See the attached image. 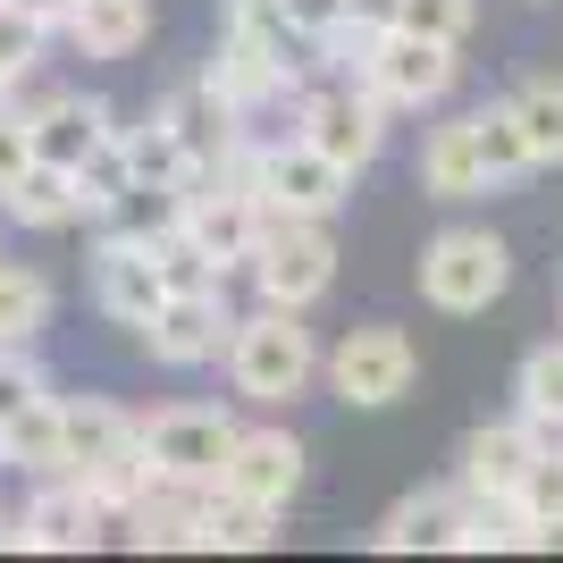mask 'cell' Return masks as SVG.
<instances>
[{"label": "cell", "mask_w": 563, "mask_h": 563, "mask_svg": "<svg viewBox=\"0 0 563 563\" xmlns=\"http://www.w3.org/2000/svg\"><path fill=\"white\" fill-rule=\"evenodd\" d=\"M514 514L530 521V547L563 539V438H547V446L530 454V471L514 479Z\"/></svg>", "instance_id": "603a6c76"}, {"label": "cell", "mask_w": 563, "mask_h": 563, "mask_svg": "<svg viewBox=\"0 0 563 563\" xmlns=\"http://www.w3.org/2000/svg\"><path fill=\"white\" fill-rule=\"evenodd\" d=\"M85 228H93V235H126V244H161V235L177 228V186H143V177H126L110 202L85 211Z\"/></svg>", "instance_id": "44dd1931"}, {"label": "cell", "mask_w": 563, "mask_h": 563, "mask_svg": "<svg viewBox=\"0 0 563 563\" xmlns=\"http://www.w3.org/2000/svg\"><path fill=\"white\" fill-rule=\"evenodd\" d=\"M471 152H479V168H488V186H514V177H530V143H521V118L514 101H488V110H471Z\"/></svg>", "instance_id": "cb8c5ba5"}, {"label": "cell", "mask_w": 563, "mask_h": 563, "mask_svg": "<svg viewBox=\"0 0 563 563\" xmlns=\"http://www.w3.org/2000/svg\"><path fill=\"white\" fill-rule=\"evenodd\" d=\"M228 387L244 404H295L311 396V378H320V345H311L303 329V311H278V303H261V311H235V329H228Z\"/></svg>", "instance_id": "6da1fadb"}, {"label": "cell", "mask_w": 563, "mask_h": 563, "mask_svg": "<svg viewBox=\"0 0 563 563\" xmlns=\"http://www.w3.org/2000/svg\"><path fill=\"white\" fill-rule=\"evenodd\" d=\"M454 514H463V488H421L387 505V521L371 530L378 555H412V547H454Z\"/></svg>", "instance_id": "ffe728a7"}, {"label": "cell", "mask_w": 563, "mask_h": 563, "mask_svg": "<svg viewBox=\"0 0 563 563\" xmlns=\"http://www.w3.org/2000/svg\"><path fill=\"white\" fill-rule=\"evenodd\" d=\"M387 118H396V110H387L378 93H362L353 76H345V85H320V93H295V135L320 143L345 177H362V168L387 152Z\"/></svg>", "instance_id": "ba28073f"}, {"label": "cell", "mask_w": 563, "mask_h": 563, "mask_svg": "<svg viewBox=\"0 0 563 563\" xmlns=\"http://www.w3.org/2000/svg\"><path fill=\"white\" fill-rule=\"evenodd\" d=\"M152 261H161V278H168V295H194V286H228V278H219V261L202 253V244H194L186 228H168L161 244H152Z\"/></svg>", "instance_id": "4dcf8cb0"}, {"label": "cell", "mask_w": 563, "mask_h": 563, "mask_svg": "<svg viewBox=\"0 0 563 563\" xmlns=\"http://www.w3.org/2000/svg\"><path fill=\"white\" fill-rule=\"evenodd\" d=\"M0 110H18V85H0Z\"/></svg>", "instance_id": "8d00e7d4"}, {"label": "cell", "mask_w": 563, "mask_h": 563, "mask_svg": "<svg viewBox=\"0 0 563 563\" xmlns=\"http://www.w3.org/2000/svg\"><path fill=\"white\" fill-rule=\"evenodd\" d=\"M18 118H25L34 161H51V168H76V161H85V152L118 126V110H110L101 93H43L34 110H18Z\"/></svg>", "instance_id": "4fadbf2b"}, {"label": "cell", "mask_w": 563, "mask_h": 563, "mask_svg": "<svg viewBox=\"0 0 563 563\" xmlns=\"http://www.w3.org/2000/svg\"><path fill=\"white\" fill-rule=\"evenodd\" d=\"M539 446H547V438L521 421V412H514V421L471 429V438H463V471H454V488H463V496H514V479L530 471V454H539Z\"/></svg>", "instance_id": "5bb4252c"}, {"label": "cell", "mask_w": 563, "mask_h": 563, "mask_svg": "<svg viewBox=\"0 0 563 563\" xmlns=\"http://www.w3.org/2000/svg\"><path fill=\"white\" fill-rule=\"evenodd\" d=\"M143 429V471L152 479H194V488H219V463L235 446V412L228 404H161Z\"/></svg>", "instance_id": "8992f818"}, {"label": "cell", "mask_w": 563, "mask_h": 563, "mask_svg": "<svg viewBox=\"0 0 563 563\" xmlns=\"http://www.w3.org/2000/svg\"><path fill=\"white\" fill-rule=\"evenodd\" d=\"M269 530H278V514H261V505H244V496H211L202 505V521H194V547H228V555H253V547H269Z\"/></svg>", "instance_id": "83f0119b"}, {"label": "cell", "mask_w": 563, "mask_h": 563, "mask_svg": "<svg viewBox=\"0 0 563 563\" xmlns=\"http://www.w3.org/2000/svg\"><path fill=\"white\" fill-rule=\"evenodd\" d=\"M59 446H68V479L76 488H93L118 521L126 505L143 496V429L135 412H118L110 396H59Z\"/></svg>", "instance_id": "7a4b0ae2"}, {"label": "cell", "mask_w": 563, "mask_h": 563, "mask_svg": "<svg viewBox=\"0 0 563 563\" xmlns=\"http://www.w3.org/2000/svg\"><path fill=\"white\" fill-rule=\"evenodd\" d=\"M59 34L76 43V59H135L152 43V0H76Z\"/></svg>", "instance_id": "e0dca14e"}, {"label": "cell", "mask_w": 563, "mask_h": 563, "mask_svg": "<svg viewBox=\"0 0 563 563\" xmlns=\"http://www.w3.org/2000/svg\"><path fill=\"white\" fill-rule=\"evenodd\" d=\"M9 9H25V18H34V25H51V34H59V25H68V9H76V0H9Z\"/></svg>", "instance_id": "d590c367"}, {"label": "cell", "mask_w": 563, "mask_h": 563, "mask_svg": "<svg viewBox=\"0 0 563 563\" xmlns=\"http://www.w3.org/2000/svg\"><path fill=\"white\" fill-rule=\"evenodd\" d=\"M101 530H118V514L101 505L93 488H76L68 471L34 479L25 505H18V547H25V555H93Z\"/></svg>", "instance_id": "9c48e42d"}, {"label": "cell", "mask_w": 563, "mask_h": 563, "mask_svg": "<svg viewBox=\"0 0 563 563\" xmlns=\"http://www.w3.org/2000/svg\"><path fill=\"white\" fill-rule=\"evenodd\" d=\"M278 18H286V34L303 51H320L336 25H345V0H278Z\"/></svg>", "instance_id": "1f68e13d"}, {"label": "cell", "mask_w": 563, "mask_h": 563, "mask_svg": "<svg viewBox=\"0 0 563 563\" xmlns=\"http://www.w3.org/2000/svg\"><path fill=\"white\" fill-rule=\"evenodd\" d=\"M51 371L34 362V345H0V412H18L25 396H43Z\"/></svg>", "instance_id": "d6a6232c"}, {"label": "cell", "mask_w": 563, "mask_h": 563, "mask_svg": "<svg viewBox=\"0 0 563 563\" xmlns=\"http://www.w3.org/2000/svg\"><path fill=\"white\" fill-rule=\"evenodd\" d=\"M228 329H235L228 286H194V295H168V303L143 320L135 345L152 353L161 371H211L219 353H228Z\"/></svg>", "instance_id": "30bf717a"}, {"label": "cell", "mask_w": 563, "mask_h": 563, "mask_svg": "<svg viewBox=\"0 0 563 563\" xmlns=\"http://www.w3.org/2000/svg\"><path fill=\"white\" fill-rule=\"evenodd\" d=\"M514 118H521V143L539 168H563V76H530L514 93Z\"/></svg>", "instance_id": "4316f807"}, {"label": "cell", "mask_w": 563, "mask_h": 563, "mask_svg": "<svg viewBox=\"0 0 563 563\" xmlns=\"http://www.w3.org/2000/svg\"><path fill=\"white\" fill-rule=\"evenodd\" d=\"M0 463H9V454H0Z\"/></svg>", "instance_id": "74e56055"}, {"label": "cell", "mask_w": 563, "mask_h": 563, "mask_svg": "<svg viewBox=\"0 0 563 563\" xmlns=\"http://www.w3.org/2000/svg\"><path fill=\"white\" fill-rule=\"evenodd\" d=\"M345 76L362 85V93H378L387 110H438V101L454 93L463 59H454V43H429V34H404V25H378Z\"/></svg>", "instance_id": "277c9868"}, {"label": "cell", "mask_w": 563, "mask_h": 563, "mask_svg": "<svg viewBox=\"0 0 563 563\" xmlns=\"http://www.w3.org/2000/svg\"><path fill=\"white\" fill-rule=\"evenodd\" d=\"M51 311H59L51 278L34 269V261H9V253H0V345H43Z\"/></svg>", "instance_id": "7402d4cb"}, {"label": "cell", "mask_w": 563, "mask_h": 563, "mask_svg": "<svg viewBox=\"0 0 563 563\" xmlns=\"http://www.w3.org/2000/svg\"><path fill=\"white\" fill-rule=\"evenodd\" d=\"M219 34H253V43H295L278 18V0H228L219 9Z\"/></svg>", "instance_id": "836d02e7"}, {"label": "cell", "mask_w": 563, "mask_h": 563, "mask_svg": "<svg viewBox=\"0 0 563 563\" xmlns=\"http://www.w3.org/2000/svg\"><path fill=\"white\" fill-rule=\"evenodd\" d=\"M244 278H253L261 303L311 311L336 286V235H329V219H286V211H269V219H261L253 261H244Z\"/></svg>", "instance_id": "3957f363"}, {"label": "cell", "mask_w": 563, "mask_h": 563, "mask_svg": "<svg viewBox=\"0 0 563 563\" xmlns=\"http://www.w3.org/2000/svg\"><path fill=\"white\" fill-rule=\"evenodd\" d=\"M471 18H479V0H396V18H387V25H404V34H429V43H454V51H463Z\"/></svg>", "instance_id": "f546056e"}, {"label": "cell", "mask_w": 563, "mask_h": 563, "mask_svg": "<svg viewBox=\"0 0 563 563\" xmlns=\"http://www.w3.org/2000/svg\"><path fill=\"white\" fill-rule=\"evenodd\" d=\"M43 51H51V25H34L25 9L0 0V85H25V76L43 68Z\"/></svg>", "instance_id": "f1b7e54d"}, {"label": "cell", "mask_w": 563, "mask_h": 563, "mask_svg": "<svg viewBox=\"0 0 563 563\" xmlns=\"http://www.w3.org/2000/svg\"><path fill=\"white\" fill-rule=\"evenodd\" d=\"M303 438L295 429H235L228 463H219V496H244V505H261V514H286L295 496H303Z\"/></svg>", "instance_id": "8fae6325"}, {"label": "cell", "mask_w": 563, "mask_h": 563, "mask_svg": "<svg viewBox=\"0 0 563 563\" xmlns=\"http://www.w3.org/2000/svg\"><path fill=\"white\" fill-rule=\"evenodd\" d=\"M514 412L539 429V438H563V345L521 353V371H514Z\"/></svg>", "instance_id": "d4e9b609"}, {"label": "cell", "mask_w": 563, "mask_h": 563, "mask_svg": "<svg viewBox=\"0 0 563 563\" xmlns=\"http://www.w3.org/2000/svg\"><path fill=\"white\" fill-rule=\"evenodd\" d=\"M118 152H126V177H143V186H177L186 177V152H177V135H168L161 110H143L135 126H118Z\"/></svg>", "instance_id": "484cf974"}, {"label": "cell", "mask_w": 563, "mask_h": 563, "mask_svg": "<svg viewBox=\"0 0 563 563\" xmlns=\"http://www.w3.org/2000/svg\"><path fill=\"white\" fill-rule=\"evenodd\" d=\"M505 286H514V253H505L496 228H446V235L421 244V303L471 320V311H488Z\"/></svg>", "instance_id": "5b68a950"}, {"label": "cell", "mask_w": 563, "mask_h": 563, "mask_svg": "<svg viewBox=\"0 0 563 563\" xmlns=\"http://www.w3.org/2000/svg\"><path fill=\"white\" fill-rule=\"evenodd\" d=\"M161 118H168V135H177V152H186L194 168H219V161H228V143L244 135V118H235L228 101L202 85V76H194V85H177V93L161 101Z\"/></svg>", "instance_id": "9a60e30c"}, {"label": "cell", "mask_w": 563, "mask_h": 563, "mask_svg": "<svg viewBox=\"0 0 563 563\" xmlns=\"http://www.w3.org/2000/svg\"><path fill=\"white\" fill-rule=\"evenodd\" d=\"M320 371H329L336 404H353V412H387V404L412 396L421 353H412V336H404V329L371 320V329H345V336H336V353H320Z\"/></svg>", "instance_id": "52a82bcc"}, {"label": "cell", "mask_w": 563, "mask_h": 563, "mask_svg": "<svg viewBox=\"0 0 563 563\" xmlns=\"http://www.w3.org/2000/svg\"><path fill=\"white\" fill-rule=\"evenodd\" d=\"M168 303V278L161 261H152V244H126V235H93V311L110 320V329L143 336V320Z\"/></svg>", "instance_id": "7c38bea8"}, {"label": "cell", "mask_w": 563, "mask_h": 563, "mask_svg": "<svg viewBox=\"0 0 563 563\" xmlns=\"http://www.w3.org/2000/svg\"><path fill=\"white\" fill-rule=\"evenodd\" d=\"M0 454H9L25 479H51V471H68V446H59V387L25 396L18 412H0Z\"/></svg>", "instance_id": "ac0fdd59"}, {"label": "cell", "mask_w": 563, "mask_h": 563, "mask_svg": "<svg viewBox=\"0 0 563 563\" xmlns=\"http://www.w3.org/2000/svg\"><path fill=\"white\" fill-rule=\"evenodd\" d=\"M0 211L18 219V228H76L85 219V194H76V168H51V161H25L18 186L0 194Z\"/></svg>", "instance_id": "d6986e66"}, {"label": "cell", "mask_w": 563, "mask_h": 563, "mask_svg": "<svg viewBox=\"0 0 563 563\" xmlns=\"http://www.w3.org/2000/svg\"><path fill=\"white\" fill-rule=\"evenodd\" d=\"M34 161V143H25V118L18 110H0V194L18 186V168Z\"/></svg>", "instance_id": "e575fe53"}, {"label": "cell", "mask_w": 563, "mask_h": 563, "mask_svg": "<svg viewBox=\"0 0 563 563\" xmlns=\"http://www.w3.org/2000/svg\"><path fill=\"white\" fill-rule=\"evenodd\" d=\"M412 177H421L429 202H471V194H488V168H479V152H471V110L463 118H438V126L421 135Z\"/></svg>", "instance_id": "2e32d148"}]
</instances>
